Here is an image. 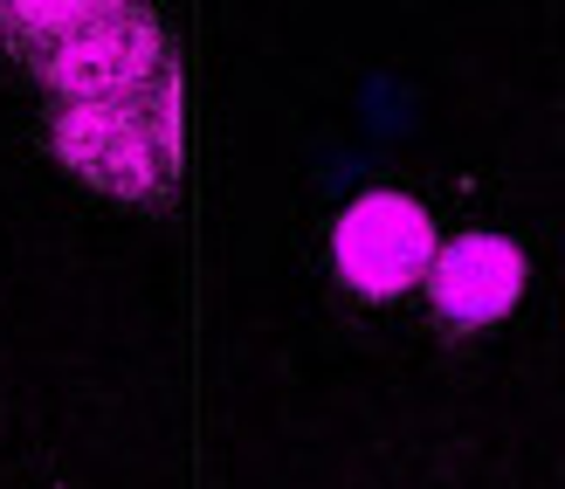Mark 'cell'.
<instances>
[{"label":"cell","instance_id":"cell-2","mask_svg":"<svg viewBox=\"0 0 565 489\" xmlns=\"http://www.w3.org/2000/svg\"><path fill=\"white\" fill-rule=\"evenodd\" d=\"M35 76L55 104H83V97H118V91H146V83L173 76V35L166 21L131 0L118 14L83 21L76 35H63L55 49L35 55Z\"/></svg>","mask_w":565,"mask_h":489},{"label":"cell","instance_id":"cell-1","mask_svg":"<svg viewBox=\"0 0 565 489\" xmlns=\"http://www.w3.org/2000/svg\"><path fill=\"white\" fill-rule=\"evenodd\" d=\"M49 146L83 187L110 200H166L180 180V70L146 91L55 104Z\"/></svg>","mask_w":565,"mask_h":489},{"label":"cell","instance_id":"cell-5","mask_svg":"<svg viewBox=\"0 0 565 489\" xmlns=\"http://www.w3.org/2000/svg\"><path fill=\"white\" fill-rule=\"evenodd\" d=\"M118 8H131V0H0V49L21 55V63H35L42 49L76 35L83 21L118 14Z\"/></svg>","mask_w":565,"mask_h":489},{"label":"cell","instance_id":"cell-4","mask_svg":"<svg viewBox=\"0 0 565 489\" xmlns=\"http://www.w3.org/2000/svg\"><path fill=\"white\" fill-rule=\"evenodd\" d=\"M428 304L448 331H490L524 297V248L503 235H456L428 263Z\"/></svg>","mask_w":565,"mask_h":489},{"label":"cell","instance_id":"cell-3","mask_svg":"<svg viewBox=\"0 0 565 489\" xmlns=\"http://www.w3.org/2000/svg\"><path fill=\"white\" fill-rule=\"evenodd\" d=\"M435 214L420 208L414 193H359L331 227V269L352 297L365 304H386V297H407L435 263Z\"/></svg>","mask_w":565,"mask_h":489}]
</instances>
